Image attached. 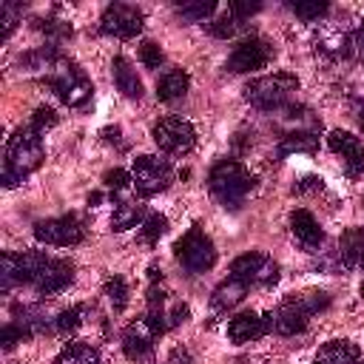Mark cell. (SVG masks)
<instances>
[{
	"instance_id": "6da1fadb",
	"label": "cell",
	"mask_w": 364,
	"mask_h": 364,
	"mask_svg": "<svg viewBox=\"0 0 364 364\" xmlns=\"http://www.w3.org/2000/svg\"><path fill=\"white\" fill-rule=\"evenodd\" d=\"M46 159V145H43V134L28 122L23 128H17L9 142H6V162H3V185L14 188L20 185L31 171L40 168V162Z\"/></svg>"
},
{
	"instance_id": "7a4b0ae2",
	"label": "cell",
	"mask_w": 364,
	"mask_h": 364,
	"mask_svg": "<svg viewBox=\"0 0 364 364\" xmlns=\"http://www.w3.org/2000/svg\"><path fill=\"white\" fill-rule=\"evenodd\" d=\"M208 188L210 193L216 196V202L228 210H239L242 202L247 199V193L256 188V179L253 173L236 162V159H219L210 173H208Z\"/></svg>"
},
{
	"instance_id": "3957f363",
	"label": "cell",
	"mask_w": 364,
	"mask_h": 364,
	"mask_svg": "<svg viewBox=\"0 0 364 364\" xmlns=\"http://www.w3.org/2000/svg\"><path fill=\"white\" fill-rule=\"evenodd\" d=\"M327 304H330V293H324V290L290 293L273 313V330L279 336H296L307 327V318L321 313Z\"/></svg>"
},
{
	"instance_id": "277c9868",
	"label": "cell",
	"mask_w": 364,
	"mask_h": 364,
	"mask_svg": "<svg viewBox=\"0 0 364 364\" xmlns=\"http://www.w3.org/2000/svg\"><path fill=\"white\" fill-rule=\"evenodd\" d=\"M46 82H48V88H51L68 108H85V105L91 102V94H94L91 80L85 77V71H82L77 63L65 60L63 54H60L57 63L46 71Z\"/></svg>"
},
{
	"instance_id": "5b68a950",
	"label": "cell",
	"mask_w": 364,
	"mask_h": 364,
	"mask_svg": "<svg viewBox=\"0 0 364 364\" xmlns=\"http://www.w3.org/2000/svg\"><path fill=\"white\" fill-rule=\"evenodd\" d=\"M296 88H299L296 74L276 71V74H267V77H259V80L247 82L245 100L259 111H282V108H287Z\"/></svg>"
},
{
	"instance_id": "8992f818",
	"label": "cell",
	"mask_w": 364,
	"mask_h": 364,
	"mask_svg": "<svg viewBox=\"0 0 364 364\" xmlns=\"http://www.w3.org/2000/svg\"><path fill=\"white\" fill-rule=\"evenodd\" d=\"M168 330V318L165 310H148V316L131 321L122 333V350L128 358L134 361H148L151 364V347L156 341V336H162Z\"/></svg>"
},
{
	"instance_id": "52a82bcc",
	"label": "cell",
	"mask_w": 364,
	"mask_h": 364,
	"mask_svg": "<svg viewBox=\"0 0 364 364\" xmlns=\"http://www.w3.org/2000/svg\"><path fill=\"white\" fill-rule=\"evenodd\" d=\"M179 264L188 270V273H205L216 264V247L210 242V236L199 228H191L173 247Z\"/></svg>"
},
{
	"instance_id": "ba28073f",
	"label": "cell",
	"mask_w": 364,
	"mask_h": 364,
	"mask_svg": "<svg viewBox=\"0 0 364 364\" xmlns=\"http://www.w3.org/2000/svg\"><path fill=\"white\" fill-rule=\"evenodd\" d=\"M131 176H134V188L139 196H154L159 191H165L173 179V171L165 159L154 156V154H145V156H136L134 159V168H131Z\"/></svg>"
},
{
	"instance_id": "9c48e42d",
	"label": "cell",
	"mask_w": 364,
	"mask_h": 364,
	"mask_svg": "<svg viewBox=\"0 0 364 364\" xmlns=\"http://www.w3.org/2000/svg\"><path fill=\"white\" fill-rule=\"evenodd\" d=\"M154 142L165 154L182 156V154H188L196 145V128L188 119H182V117H162L154 125Z\"/></svg>"
},
{
	"instance_id": "30bf717a",
	"label": "cell",
	"mask_w": 364,
	"mask_h": 364,
	"mask_svg": "<svg viewBox=\"0 0 364 364\" xmlns=\"http://www.w3.org/2000/svg\"><path fill=\"white\" fill-rule=\"evenodd\" d=\"M230 276L233 279H242L247 287L253 284H276L279 279V264L267 256V253H259V250H250V253H242L230 262Z\"/></svg>"
},
{
	"instance_id": "8fae6325",
	"label": "cell",
	"mask_w": 364,
	"mask_h": 364,
	"mask_svg": "<svg viewBox=\"0 0 364 364\" xmlns=\"http://www.w3.org/2000/svg\"><path fill=\"white\" fill-rule=\"evenodd\" d=\"M142 9L131 6V3H111L105 6L102 17H100V31L108 37H119V40H131L142 31Z\"/></svg>"
},
{
	"instance_id": "7c38bea8",
	"label": "cell",
	"mask_w": 364,
	"mask_h": 364,
	"mask_svg": "<svg viewBox=\"0 0 364 364\" xmlns=\"http://www.w3.org/2000/svg\"><path fill=\"white\" fill-rule=\"evenodd\" d=\"M82 222L77 213H65V216H54V219H43L34 225V239L43 245H57V247H68V245H80L82 242Z\"/></svg>"
},
{
	"instance_id": "4fadbf2b",
	"label": "cell",
	"mask_w": 364,
	"mask_h": 364,
	"mask_svg": "<svg viewBox=\"0 0 364 364\" xmlns=\"http://www.w3.org/2000/svg\"><path fill=\"white\" fill-rule=\"evenodd\" d=\"M270 60H273V46L267 40H262V37H247V40H242L230 51L228 71H233V74H250V71L264 68Z\"/></svg>"
},
{
	"instance_id": "5bb4252c",
	"label": "cell",
	"mask_w": 364,
	"mask_h": 364,
	"mask_svg": "<svg viewBox=\"0 0 364 364\" xmlns=\"http://www.w3.org/2000/svg\"><path fill=\"white\" fill-rule=\"evenodd\" d=\"M74 279V264L65 262V259H54V256H46L43 267L37 270V276L31 279V287L40 293V296H51V293H60L71 284Z\"/></svg>"
},
{
	"instance_id": "9a60e30c",
	"label": "cell",
	"mask_w": 364,
	"mask_h": 364,
	"mask_svg": "<svg viewBox=\"0 0 364 364\" xmlns=\"http://www.w3.org/2000/svg\"><path fill=\"white\" fill-rule=\"evenodd\" d=\"M327 145L341 156V162H344V171H347V176H361L364 173V145H361V139L358 136H353L350 131H330L327 134Z\"/></svg>"
},
{
	"instance_id": "2e32d148",
	"label": "cell",
	"mask_w": 364,
	"mask_h": 364,
	"mask_svg": "<svg viewBox=\"0 0 364 364\" xmlns=\"http://www.w3.org/2000/svg\"><path fill=\"white\" fill-rule=\"evenodd\" d=\"M267 330H273V313L267 316H259V313H239L228 321V338L233 344H247V341H256L259 336H264Z\"/></svg>"
},
{
	"instance_id": "e0dca14e",
	"label": "cell",
	"mask_w": 364,
	"mask_h": 364,
	"mask_svg": "<svg viewBox=\"0 0 364 364\" xmlns=\"http://www.w3.org/2000/svg\"><path fill=\"white\" fill-rule=\"evenodd\" d=\"M290 230H293V239H296L307 253H316V250L321 247V242H324V230L318 228L316 216H313L310 210H304V208H299V210L290 213Z\"/></svg>"
},
{
	"instance_id": "ac0fdd59",
	"label": "cell",
	"mask_w": 364,
	"mask_h": 364,
	"mask_svg": "<svg viewBox=\"0 0 364 364\" xmlns=\"http://www.w3.org/2000/svg\"><path fill=\"white\" fill-rule=\"evenodd\" d=\"M318 151V128H296L279 136V159L290 154H316Z\"/></svg>"
},
{
	"instance_id": "d6986e66",
	"label": "cell",
	"mask_w": 364,
	"mask_h": 364,
	"mask_svg": "<svg viewBox=\"0 0 364 364\" xmlns=\"http://www.w3.org/2000/svg\"><path fill=\"white\" fill-rule=\"evenodd\" d=\"M358 358H361L358 344H353L347 338H333V341H327L316 353V361L313 364H355Z\"/></svg>"
},
{
	"instance_id": "ffe728a7",
	"label": "cell",
	"mask_w": 364,
	"mask_h": 364,
	"mask_svg": "<svg viewBox=\"0 0 364 364\" xmlns=\"http://www.w3.org/2000/svg\"><path fill=\"white\" fill-rule=\"evenodd\" d=\"M111 77H114V85H117L128 100H139V97H142V80L136 77V68H134L125 57H114V63H111Z\"/></svg>"
},
{
	"instance_id": "44dd1931",
	"label": "cell",
	"mask_w": 364,
	"mask_h": 364,
	"mask_svg": "<svg viewBox=\"0 0 364 364\" xmlns=\"http://www.w3.org/2000/svg\"><path fill=\"white\" fill-rule=\"evenodd\" d=\"M364 259V228H347L338 239V262L353 270Z\"/></svg>"
},
{
	"instance_id": "7402d4cb",
	"label": "cell",
	"mask_w": 364,
	"mask_h": 364,
	"mask_svg": "<svg viewBox=\"0 0 364 364\" xmlns=\"http://www.w3.org/2000/svg\"><path fill=\"white\" fill-rule=\"evenodd\" d=\"M188 88H191V77H188L182 68H171V71H165V74L159 77V82H156V97H159L162 102H176V100H182V97L188 94Z\"/></svg>"
},
{
	"instance_id": "603a6c76",
	"label": "cell",
	"mask_w": 364,
	"mask_h": 364,
	"mask_svg": "<svg viewBox=\"0 0 364 364\" xmlns=\"http://www.w3.org/2000/svg\"><path fill=\"white\" fill-rule=\"evenodd\" d=\"M247 284L242 282V279H233V276H228L216 290H213V296H210V307L213 310H230V307H236L245 296H247Z\"/></svg>"
},
{
	"instance_id": "cb8c5ba5",
	"label": "cell",
	"mask_w": 364,
	"mask_h": 364,
	"mask_svg": "<svg viewBox=\"0 0 364 364\" xmlns=\"http://www.w3.org/2000/svg\"><path fill=\"white\" fill-rule=\"evenodd\" d=\"M145 222V208L139 202H119L111 216V230H128Z\"/></svg>"
},
{
	"instance_id": "d4e9b609",
	"label": "cell",
	"mask_w": 364,
	"mask_h": 364,
	"mask_svg": "<svg viewBox=\"0 0 364 364\" xmlns=\"http://www.w3.org/2000/svg\"><path fill=\"white\" fill-rule=\"evenodd\" d=\"M54 364H102V358H100V353H97L91 344L74 341V344H68V347L57 355Z\"/></svg>"
},
{
	"instance_id": "484cf974",
	"label": "cell",
	"mask_w": 364,
	"mask_h": 364,
	"mask_svg": "<svg viewBox=\"0 0 364 364\" xmlns=\"http://www.w3.org/2000/svg\"><path fill=\"white\" fill-rule=\"evenodd\" d=\"M176 11L182 20L188 23H202L208 20L213 11H216V3L213 0H191V3H176Z\"/></svg>"
},
{
	"instance_id": "4316f807",
	"label": "cell",
	"mask_w": 364,
	"mask_h": 364,
	"mask_svg": "<svg viewBox=\"0 0 364 364\" xmlns=\"http://www.w3.org/2000/svg\"><path fill=\"white\" fill-rule=\"evenodd\" d=\"M287 9L296 17H301L304 23H316V20H321L330 11V6L324 0H299V3H287Z\"/></svg>"
},
{
	"instance_id": "83f0119b",
	"label": "cell",
	"mask_w": 364,
	"mask_h": 364,
	"mask_svg": "<svg viewBox=\"0 0 364 364\" xmlns=\"http://www.w3.org/2000/svg\"><path fill=\"white\" fill-rule=\"evenodd\" d=\"M102 293L108 296V301H111V307H114L117 313L128 307V284H125L122 276H111V279L105 282V290H102Z\"/></svg>"
},
{
	"instance_id": "f1b7e54d",
	"label": "cell",
	"mask_w": 364,
	"mask_h": 364,
	"mask_svg": "<svg viewBox=\"0 0 364 364\" xmlns=\"http://www.w3.org/2000/svg\"><path fill=\"white\" fill-rule=\"evenodd\" d=\"M165 230H168V219H165L162 213H151V216L139 225V236H142V242H148V245H156Z\"/></svg>"
},
{
	"instance_id": "f546056e",
	"label": "cell",
	"mask_w": 364,
	"mask_h": 364,
	"mask_svg": "<svg viewBox=\"0 0 364 364\" xmlns=\"http://www.w3.org/2000/svg\"><path fill=\"white\" fill-rule=\"evenodd\" d=\"M20 17H23V6H20V3H11V0H3V3H0V23H3L0 40H6V37L17 28Z\"/></svg>"
},
{
	"instance_id": "4dcf8cb0",
	"label": "cell",
	"mask_w": 364,
	"mask_h": 364,
	"mask_svg": "<svg viewBox=\"0 0 364 364\" xmlns=\"http://www.w3.org/2000/svg\"><path fill=\"white\" fill-rule=\"evenodd\" d=\"M80 324H82V304H71L68 310H63V313L54 318V327H57L63 336L74 333Z\"/></svg>"
},
{
	"instance_id": "1f68e13d",
	"label": "cell",
	"mask_w": 364,
	"mask_h": 364,
	"mask_svg": "<svg viewBox=\"0 0 364 364\" xmlns=\"http://www.w3.org/2000/svg\"><path fill=\"white\" fill-rule=\"evenodd\" d=\"M26 338H31V333H28L20 321H9V324H3V330H0V344H3V350H11L17 341H26Z\"/></svg>"
},
{
	"instance_id": "d6a6232c",
	"label": "cell",
	"mask_w": 364,
	"mask_h": 364,
	"mask_svg": "<svg viewBox=\"0 0 364 364\" xmlns=\"http://www.w3.org/2000/svg\"><path fill=\"white\" fill-rule=\"evenodd\" d=\"M37 28H40V31H46V34H48L54 43L68 40V37L74 34L71 23H63V20H37Z\"/></svg>"
},
{
	"instance_id": "836d02e7",
	"label": "cell",
	"mask_w": 364,
	"mask_h": 364,
	"mask_svg": "<svg viewBox=\"0 0 364 364\" xmlns=\"http://www.w3.org/2000/svg\"><path fill=\"white\" fill-rule=\"evenodd\" d=\"M236 20L230 17V11H225V14H219L213 23H208V31L213 34V37H219V40H228V37H233L236 34Z\"/></svg>"
},
{
	"instance_id": "e575fe53",
	"label": "cell",
	"mask_w": 364,
	"mask_h": 364,
	"mask_svg": "<svg viewBox=\"0 0 364 364\" xmlns=\"http://www.w3.org/2000/svg\"><path fill=\"white\" fill-rule=\"evenodd\" d=\"M139 60H142L145 68H159L162 60H165V54H162V48H159L154 40H145V43L139 46Z\"/></svg>"
},
{
	"instance_id": "d590c367",
	"label": "cell",
	"mask_w": 364,
	"mask_h": 364,
	"mask_svg": "<svg viewBox=\"0 0 364 364\" xmlns=\"http://www.w3.org/2000/svg\"><path fill=\"white\" fill-rule=\"evenodd\" d=\"M262 9V3L259 0H230V6H228V11H230V17L239 23V20H247V17H253L256 11Z\"/></svg>"
},
{
	"instance_id": "8d00e7d4",
	"label": "cell",
	"mask_w": 364,
	"mask_h": 364,
	"mask_svg": "<svg viewBox=\"0 0 364 364\" xmlns=\"http://www.w3.org/2000/svg\"><path fill=\"white\" fill-rule=\"evenodd\" d=\"M31 125H34L40 134H46L48 128H54V125H57V114H54V108L40 105V108L31 114Z\"/></svg>"
},
{
	"instance_id": "74e56055",
	"label": "cell",
	"mask_w": 364,
	"mask_h": 364,
	"mask_svg": "<svg viewBox=\"0 0 364 364\" xmlns=\"http://www.w3.org/2000/svg\"><path fill=\"white\" fill-rule=\"evenodd\" d=\"M128 185H134V176H131L128 171L114 168V171L105 173V188H111V191H125Z\"/></svg>"
},
{
	"instance_id": "f35d334b",
	"label": "cell",
	"mask_w": 364,
	"mask_h": 364,
	"mask_svg": "<svg viewBox=\"0 0 364 364\" xmlns=\"http://www.w3.org/2000/svg\"><path fill=\"white\" fill-rule=\"evenodd\" d=\"M188 316H191V310H188V304H182V301H176V304L171 307V313H165L168 327H176V324H182V321H188Z\"/></svg>"
},
{
	"instance_id": "ab89813d",
	"label": "cell",
	"mask_w": 364,
	"mask_h": 364,
	"mask_svg": "<svg viewBox=\"0 0 364 364\" xmlns=\"http://www.w3.org/2000/svg\"><path fill=\"white\" fill-rule=\"evenodd\" d=\"M165 301H168V293H165L162 287L151 284V287H148V310H162Z\"/></svg>"
},
{
	"instance_id": "60d3db41",
	"label": "cell",
	"mask_w": 364,
	"mask_h": 364,
	"mask_svg": "<svg viewBox=\"0 0 364 364\" xmlns=\"http://www.w3.org/2000/svg\"><path fill=\"white\" fill-rule=\"evenodd\" d=\"M321 188H324L321 176H304V179H299V182L293 185L296 193H304V191H321Z\"/></svg>"
},
{
	"instance_id": "b9f144b4",
	"label": "cell",
	"mask_w": 364,
	"mask_h": 364,
	"mask_svg": "<svg viewBox=\"0 0 364 364\" xmlns=\"http://www.w3.org/2000/svg\"><path fill=\"white\" fill-rule=\"evenodd\" d=\"M350 46L358 51V57H364V23L353 31V37H350Z\"/></svg>"
},
{
	"instance_id": "7bdbcfd3",
	"label": "cell",
	"mask_w": 364,
	"mask_h": 364,
	"mask_svg": "<svg viewBox=\"0 0 364 364\" xmlns=\"http://www.w3.org/2000/svg\"><path fill=\"white\" fill-rule=\"evenodd\" d=\"M100 134H102L105 142H119V128H117V125H114V128H102Z\"/></svg>"
},
{
	"instance_id": "ee69618b",
	"label": "cell",
	"mask_w": 364,
	"mask_h": 364,
	"mask_svg": "<svg viewBox=\"0 0 364 364\" xmlns=\"http://www.w3.org/2000/svg\"><path fill=\"white\" fill-rule=\"evenodd\" d=\"M148 276H151V282H156V279H162V270H156V264H151L148 267Z\"/></svg>"
},
{
	"instance_id": "f6af8a7d",
	"label": "cell",
	"mask_w": 364,
	"mask_h": 364,
	"mask_svg": "<svg viewBox=\"0 0 364 364\" xmlns=\"http://www.w3.org/2000/svg\"><path fill=\"white\" fill-rule=\"evenodd\" d=\"M100 202H102V193H100V191H94V193L88 196V205H100Z\"/></svg>"
},
{
	"instance_id": "bcb514c9",
	"label": "cell",
	"mask_w": 364,
	"mask_h": 364,
	"mask_svg": "<svg viewBox=\"0 0 364 364\" xmlns=\"http://www.w3.org/2000/svg\"><path fill=\"white\" fill-rule=\"evenodd\" d=\"M358 125H361V128H364V105H361V108H358Z\"/></svg>"
},
{
	"instance_id": "7dc6e473",
	"label": "cell",
	"mask_w": 364,
	"mask_h": 364,
	"mask_svg": "<svg viewBox=\"0 0 364 364\" xmlns=\"http://www.w3.org/2000/svg\"><path fill=\"white\" fill-rule=\"evenodd\" d=\"M361 267H364V259H361Z\"/></svg>"
},
{
	"instance_id": "c3c4849f",
	"label": "cell",
	"mask_w": 364,
	"mask_h": 364,
	"mask_svg": "<svg viewBox=\"0 0 364 364\" xmlns=\"http://www.w3.org/2000/svg\"><path fill=\"white\" fill-rule=\"evenodd\" d=\"M361 296H364V287H361Z\"/></svg>"
},
{
	"instance_id": "681fc988",
	"label": "cell",
	"mask_w": 364,
	"mask_h": 364,
	"mask_svg": "<svg viewBox=\"0 0 364 364\" xmlns=\"http://www.w3.org/2000/svg\"><path fill=\"white\" fill-rule=\"evenodd\" d=\"M355 364H361V361H355Z\"/></svg>"
}]
</instances>
